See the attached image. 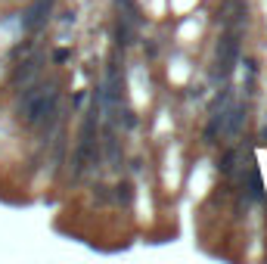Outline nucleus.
I'll return each mask as SVG.
<instances>
[{
    "label": "nucleus",
    "mask_w": 267,
    "mask_h": 264,
    "mask_svg": "<svg viewBox=\"0 0 267 264\" xmlns=\"http://www.w3.org/2000/svg\"><path fill=\"white\" fill-rule=\"evenodd\" d=\"M56 100H59V90L53 84H44V87H31L25 97H22V122L25 125H47L53 122V112H56Z\"/></svg>",
    "instance_id": "nucleus-1"
},
{
    "label": "nucleus",
    "mask_w": 267,
    "mask_h": 264,
    "mask_svg": "<svg viewBox=\"0 0 267 264\" xmlns=\"http://www.w3.org/2000/svg\"><path fill=\"white\" fill-rule=\"evenodd\" d=\"M236 56H239V37L236 34H227L224 41L217 44V71L221 75H230L233 65H236Z\"/></svg>",
    "instance_id": "nucleus-2"
},
{
    "label": "nucleus",
    "mask_w": 267,
    "mask_h": 264,
    "mask_svg": "<svg viewBox=\"0 0 267 264\" xmlns=\"http://www.w3.org/2000/svg\"><path fill=\"white\" fill-rule=\"evenodd\" d=\"M217 118H221V131L227 137H236L239 128H242V118H246V106H230L227 112H221Z\"/></svg>",
    "instance_id": "nucleus-3"
},
{
    "label": "nucleus",
    "mask_w": 267,
    "mask_h": 264,
    "mask_svg": "<svg viewBox=\"0 0 267 264\" xmlns=\"http://www.w3.org/2000/svg\"><path fill=\"white\" fill-rule=\"evenodd\" d=\"M50 10H53V0H37V4L25 13V19H22V28H28V31H34V28H41L44 22H47V16H50Z\"/></svg>",
    "instance_id": "nucleus-4"
},
{
    "label": "nucleus",
    "mask_w": 267,
    "mask_h": 264,
    "mask_svg": "<svg viewBox=\"0 0 267 264\" xmlns=\"http://www.w3.org/2000/svg\"><path fill=\"white\" fill-rule=\"evenodd\" d=\"M236 159H239V153L236 149H230V153H224V159H221V174H233V168H236Z\"/></svg>",
    "instance_id": "nucleus-5"
},
{
    "label": "nucleus",
    "mask_w": 267,
    "mask_h": 264,
    "mask_svg": "<svg viewBox=\"0 0 267 264\" xmlns=\"http://www.w3.org/2000/svg\"><path fill=\"white\" fill-rule=\"evenodd\" d=\"M34 71H37V62H25V65H22L16 75H13V84H22V81H28Z\"/></svg>",
    "instance_id": "nucleus-6"
},
{
    "label": "nucleus",
    "mask_w": 267,
    "mask_h": 264,
    "mask_svg": "<svg viewBox=\"0 0 267 264\" xmlns=\"http://www.w3.org/2000/svg\"><path fill=\"white\" fill-rule=\"evenodd\" d=\"M115 199H118L122 205H131V199H134V186H131V183H118V186H115Z\"/></svg>",
    "instance_id": "nucleus-7"
},
{
    "label": "nucleus",
    "mask_w": 267,
    "mask_h": 264,
    "mask_svg": "<svg viewBox=\"0 0 267 264\" xmlns=\"http://www.w3.org/2000/svg\"><path fill=\"white\" fill-rule=\"evenodd\" d=\"M115 41H118V47H131L134 41H131V28H128V22H118V28H115Z\"/></svg>",
    "instance_id": "nucleus-8"
},
{
    "label": "nucleus",
    "mask_w": 267,
    "mask_h": 264,
    "mask_svg": "<svg viewBox=\"0 0 267 264\" xmlns=\"http://www.w3.org/2000/svg\"><path fill=\"white\" fill-rule=\"evenodd\" d=\"M109 196H106V186H96V202H106Z\"/></svg>",
    "instance_id": "nucleus-9"
},
{
    "label": "nucleus",
    "mask_w": 267,
    "mask_h": 264,
    "mask_svg": "<svg viewBox=\"0 0 267 264\" xmlns=\"http://www.w3.org/2000/svg\"><path fill=\"white\" fill-rule=\"evenodd\" d=\"M68 59V50H56V62H65Z\"/></svg>",
    "instance_id": "nucleus-10"
},
{
    "label": "nucleus",
    "mask_w": 267,
    "mask_h": 264,
    "mask_svg": "<svg viewBox=\"0 0 267 264\" xmlns=\"http://www.w3.org/2000/svg\"><path fill=\"white\" fill-rule=\"evenodd\" d=\"M261 140H264V143H267V128H264V131H261Z\"/></svg>",
    "instance_id": "nucleus-11"
}]
</instances>
